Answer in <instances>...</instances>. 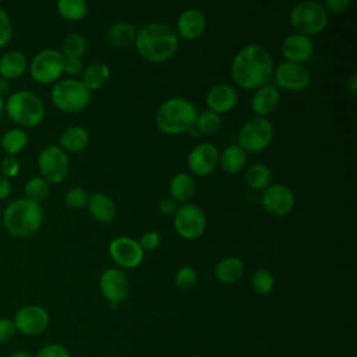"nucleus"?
<instances>
[{
    "label": "nucleus",
    "mask_w": 357,
    "mask_h": 357,
    "mask_svg": "<svg viewBox=\"0 0 357 357\" xmlns=\"http://www.w3.org/2000/svg\"><path fill=\"white\" fill-rule=\"evenodd\" d=\"M195 180L191 174L188 173H177L173 176V178L170 180L169 184V191H170V197L178 204L183 202L185 204L188 199L192 198V195L195 194Z\"/></svg>",
    "instance_id": "obj_24"
},
{
    "label": "nucleus",
    "mask_w": 357,
    "mask_h": 357,
    "mask_svg": "<svg viewBox=\"0 0 357 357\" xmlns=\"http://www.w3.org/2000/svg\"><path fill=\"white\" fill-rule=\"evenodd\" d=\"M195 127L201 134L205 135H211L215 134L216 131L220 130L222 127V119L220 114L211 112L209 109L201 112V114H198L197 121H195Z\"/></svg>",
    "instance_id": "obj_35"
},
{
    "label": "nucleus",
    "mask_w": 357,
    "mask_h": 357,
    "mask_svg": "<svg viewBox=\"0 0 357 357\" xmlns=\"http://www.w3.org/2000/svg\"><path fill=\"white\" fill-rule=\"evenodd\" d=\"M0 172H1V176H4L8 180L15 177L20 173V162H18V159L15 156L7 155L1 160V163H0Z\"/></svg>",
    "instance_id": "obj_42"
},
{
    "label": "nucleus",
    "mask_w": 357,
    "mask_h": 357,
    "mask_svg": "<svg viewBox=\"0 0 357 357\" xmlns=\"http://www.w3.org/2000/svg\"><path fill=\"white\" fill-rule=\"evenodd\" d=\"M33 357H70V353L67 347L60 343H49L40 347Z\"/></svg>",
    "instance_id": "obj_40"
},
{
    "label": "nucleus",
    "mask_w": 357,
    "mask_h": 357,
    "mask_svg": "<svg viewBox=\"0 0 357 357\" xmlns=\"http://www.w3.org/2000/svg\"><path fill=\"white\" fill-rule=\"evenodd\" d=\"M156 208H158V211L162 213V215H174L176 213V211H177V208H178V205H177V202L169 195H165V197H162L159 201H158V204H156Z\"/></svg>",
    "instance_id": "obj_45"
},
{
    "label": "nucleus",
    "mask_w": 357,
    "mask_h": 357,
    "mask_svg": "<svg viewBox=\"0 0 357 357\" xmlns=\"http://www.w3.org/2000/svg\"><path fill=\"white\" fill-rule=\"evenodd\" d=\"M91 91L75 78L57 81L50 91L52 103L64 113H79L91 103Z\"/></svg>",
    "instance_id": "obj_6"
},
{
    "label": "nucleus",
    "mask_w": 357,
    "mask_h": 357,
    "mask_svg": "<svg viewBox=\"0 0 357 357\" xmlns=\"http://www.w3.org/2000/svg\"><path fill=\"white\" fill-rule=\"evenodd\" d=\"M26 144H28V134L24 128H20V127L10 128L6 132H3V135L0 137L1 149L10 156H14L18 152H21L26 146Z\"/></svg>",
    "instance_id": "obj_30"
},
{
    "label": "nucleus",
    "mask_w": 357,
    "mask_h": 357,
    "mask_svg": "<svg viewBox=\"0 0 357 357\" xmlns=\"http://www.w3.org/2000/svg\"><path fill=\"white\" fill-rule=\"evenodd\" d=\"M273 78L276 85L287 92H301L311 82L310 71L303 64L286 60L275 67Z\"/></svg>",
    "instance_id": "obj_13"
},
{
    "label": "nucleus",
    "mask_w": 357,
    "mask_h": 357,
    "mask_svg": "<svg viewBox=\"0 0 357 357\" xmlns=\"http://www.w3.org/2000/svg\"><path fill=\"white\" fill-rule=\"evenodd\" d=\"M251 287L259 296L269 294L275 287V278L266 269H258L251 278Z\"/></svg>",
    "instance_id": "obj_36"
},
{
    "label": "nucleus",
    "mask_w": 357,
    "mask_h": 357,
    "mask_svg": "<svg viewBox=\"0 0 357 357\" xmlns=\"http://www.w3.org/2000/svg\"><path fill=\"white\" fill-rule=\"evenodd\" d=\"M8 88H10L8 81H7V79H4V78H0V95H1V96H3V93H4V92H7V91H8Z\"/></svg>",
    "instance_id": "obj_50"
},
{
    "label": "nucleus",
    "mask_w": 357,
    "mask_h": 357,
    "mask_svg": "<svg viewBox=\"0 0 357 357\" xmlns=\"http://www.w3.org/2000/svg\"><path fill=\"white\" fill-rule=\"evenodd\" d=\"M109 254L112 259L121 268H137L144 258V250L138 241L130 237H117L109 244Z\"/></svg>",
    "instance_id": "obj_16"
},
{
    "label": "nucleus",
    "mask_w": 357,
    "mask_h": 357,
    "mask_svg": "<svg viewBox=\"0 0 357 357\" xmlns=\"http://www.w3.org/2000/svg\"><path fill=\"white\" fill-rule=\"evenodd\" d=\"M68 166L70 162L67 153L57 145H47L38 155L40 177L47 183H61L68 173Z\"/></svg>",
    "instance_id": "obj_10"
},
{
    "label": "nucleus",
    "mask_w": 357,
    "mask_h": 357,
    "mask_svg": "<svg viewBox=\"0 0 357 357\" xmlns=\"http://www.w3.org/2000/svg\"><path fill=\"white\" fill-rule=\"evenodd\" d=\"M197 280H198V276H197V272L194 268L191 266H181L177 272H176V276H174V284L178 290H183V291H187L190 289H192L195 284H197Z\"/></svg>",
    "instance_id": "obj_37"
},
{
    "label": "nucleus",
    "mask_w": 357,
    "mask_h": 357,
    "mask_svg": "<svg viewBox=\"0 0 357 357\" xmlns=\"http://www.w3.org/2000/svg\"><path fill=\"white\" fill-rule=\"evenodd\" d=\"M110 77V68L102 61H95L84 68L81 82L92 92L102 88Z\"/></svg>",
    "instance_id": "obj_29"
},
{
    "label": "nucleus",
    "mask_w": 357,
    "mask_h": 357,
    "mask_svg": "<svg viewBox=\"0 0 357 357\" xmlns=\"http://www.w3.org/2000/svg\"><path fill=\"white\" fill-rule=\"evenodd\" d=\"M28 67L26 56L20 50H8L0 57V78L15 79L21 77Z\"/></svg>",
    "instance_id": "obj_23"
},
{
    "label": "nucleus",
    "mask_w": 357,
    "mask_h": 357,
    "mask_svg": "<svg viewBox=\"0 0 357 357\" xmlns=\"http://www.w3.org/2000/svg\"><path fill=\"white\" fill-rule=\"evenodd\" d=\"M191 357H199V356H191Z\"/></svg>",
    "instance_id": "obj_52"
},
{
    "label": "nucleus",
    "mask_w": 357,
    "mask_h": 357,
    "mask_svg": "<svg viewBox=\"0 0 357 357\" xmlns=\"http://www.w3.org/2000/svg\"><path fill=\"white\" fill-rule=\"evenodd\" d=\"M11 194V181L0 174V199L8 198Z\"/></svg>",
    "instance_id": "obj_47"
},
{
    "label": "nucleus",
    "mask_w": 357,
    "mask_h": 357,
    "mask_svg": "<svg viewBox=\"0 0 357 357\" xmlns=\"http://www.w3.org/2000/svg\"><path fill=\"white\" fill-rule=\"evenodd\" d=\"M206 26V18L204 13L198 8H188L183 11L176 24V33L187 40H194L199 38Z\"/></svg>",
    "instance_id": "obj_20"
},
{
    "label": "nucleus",
    "mask_w": 357,
    "mask_h": 357,
    "mask_svg": "<svg viewBox=\"0 0 357 357\" xmlns=\"http://www.w3.org/2000/svg\"><path fill=\"white\" fill-rule=\"evenodd\" d=\"M135 33H137V31L131 22L116 21L109 26L106 38L110 45H113L116 47H124L134 42Z\"/></svg>",
    "instance_id": "obj_28"
},
{
    "label": "nucleus",
    "mask_w": 357,
    "mask_h": 357,
    "mask_svg": "<svg viewBox=\"0 0 357 357\" xmlns=\"http://www.w3.org/2000/svg\"><path fill=\"white\" fill-rule=\"evenodd\" d=\"M88 194L82 187H71L66 195H64V201L66 204L73 208V209H81L84 206H86L88 204Z\"/></svg>",
    "instance_id": "obj_38"
},
{
    "label": "nucleus",
    "mask_w": 357,
    "mask_h": 357,
    "mask_svg": "<svg viewBox=\"0 0 357 357\" xmlns=\"http://www.w3.org/2000/svg\"><path fill=\"white\" fill-rule=\"evenodd\" d=\"M205 100L211 112L223 114L234 109L238 100V95L237 91L229 84H216L209 88Z\"/></svg>",
    "instance_id": "obj_19"
},
{
    "label": "nucleus",
    "mask_w": 357,
    "mask_h": 357,
    "mask_svg": "<svg viewBox=\"0 0 357 357\" xmlns=\"http://www.w3.org/2000/svg\"><path fill=\"white\" fill-rule=\"evenodd\" d=\"M350 6V0H326L322 3L326 14H343Z\"/></svg>",
    "instance_id": "obj_44"
},
{
    "label": "nucleus",
    "mask_w": 357,
    "mask_h": 357,
    "mask_svg": "<svg viewBox=\"0 0 357 357\" xmlns=\"http://www.w3.org/2000/svg\"><path fill=\"white\" fill-rule=\"evenodd\" d=\"M86 206H88L89 215L100 223L112 222L114 219L116 211H117L114 201L109 195L100 194V192L91 195L88 198Z\"/></svg>",
    "instance_id": "obj_22"
},
{
    "label": "nucleus",
    "mask_w": 357,
    "mask_h": 357,
    "mask_svg": "<svg viewBox=\"0 0 357 357\" xmlns=\"http://www.w3.org/2000/svg\"><path fill=\"white\" fill-rule=\"evenodd\" d=\"M219 163V151L209 142H201L195 145L187 158L188 169L195 176L211 174Z\"/></svg>",
    "instance_id": "obj_17"
},
{
    "label": "nucleus",
    "mask_w": 357,
    "mask_h": 357,
    "mask_svg": "<svg viewBox=\"0 0 357 357\" xmlns=\"http://www.w3.org/2000/svg\"><path fill=\"white\" fill-rule=\"evenodd\" d=\"M8 357H33L32 353H29L28 350H24V349H20V350H15L13 351Z\"/></svg>",
    "instance_id": "obj_49"
},
{
    "label": "nucleus",
    "mask_w": 357,
    "mask_h": 357,
    "mask_svg": "<svg viewBox=\"0 0 357 357\" xmlns=\"http://www.w3.org/2000/svg\"><path fill=\"white\" fill-rule=\"evenodd\" d=\"M84 71V64L81 59L64 57V73L68 75H79Z\"/></svg>",
    "instance_id": "obj_46"
},
{
    "label": "nucleus",
    "mask_w": 357,
    "mask_h": 357,
    "mask_svg": "<svg viewBox=\"0 0 357 357\" xmlns=\"http://www.w3.org/2000/svg\"><path fill=\"white\" fill-rule=\"evenodd\" d=\"M198 117L194 103L183 96H173L165 100L156 112V127L167 135H178L195 127Z\"/></svg>",
    "instance_id": "obj_4"
},
{
    "label": "nucleus",
    "mask_w": 357,
    "mask_h": 357,
    "mask_svg": "<svg viewBox=\"0 0 357 357\" xmlns=\"http://www.w3.org/2000/svg\"><path fill=\"white\" fill-rule=\"evenodd\" d=\"M56 8L63 18L70 21L82 20L88 14V4L84 0H59Z\"/></svg>",
    "instance_id": "obj_32"
},
{
    "label": "nucleus",
    "mask_w": 357,
    "mask_h": 357,
    "mask_svg": "<svg viewBox=\"0 0 357 357\" xmlns=\"http://www.w3.org/2000/svg\"><path fill=\"white\" fill-rule=\"evenodd\" d=\"M219 163L222 169L230 174L240 173L247 163L245 151L238 144H231L219 153Z\"/></svg>",
    "instance_id": "obj_27"
},
{
    "label": "nucleus",
    "mask_w": 357,
    "mask_h": 357,
    "mask_svg": "<svg viewBox=\"0 0 357 357\" xmlns=\"http://www.w3.org/2000/svg\"><path fill=\"white\" fill-rule=\"evenodd\" d=\"M314 53V43L310 36L301 33H290L282 42V54L286 61L301 64L311 59Z\"/></svg>",
    "instance_id": "obj_18"
},
{
    "label": "nucleus",
    "mask_w": 357,
    "mask_h": 357,
    "mask_svg": "<svg viewBox=\"0 0 357 357\" xmlns=\"http://www.w3.org/2000/svg\"><path fill=\"white\" fill-rule=\"evenodd\" d=\"M261 205L269 215L284 216L294 206V194L284 184H272L262 191Z\"/></svg>",
    "instance_id": "obj_15"
},
{
    "label": "nucleus",
    "mask_w": 357,
    "mask_h": 357,
    "mask_svg": "<svg viewBox=\"0 0 357 357\" xmlns=\"http://www.w3.org/2000/svg\"><path fill=\"white\" fill-rule=\"evenodd\" d=\"M159 243H160V234H159L158 231H155V230L145 231V233L141 236L139 241H138L139 247H141L142 250H148V251L155 250V248L159 245Z\"/></svg>",
    "instance_id": "obj_43"
},
{
    "label": "nucleus",
    "mask_w": 357,
    "mask_h": 357,
    "mask_svg": "<svg viewBox=\"0 0 357 357\" xmlns=\"http://www.w3.org/2000/svg\"><path fill=\"white\" fill-rule=\"evenodd\" d=\"M17 335V329L13 318L0 317V344L10 343Z\"/></svg>",
    "instance_id": "obj_41"
},
{
    "label": "nucleus",
    "mask_w": 357,
    "mask_h": 357,
    "mask_svg": "<svg viewBox=\"0 0 357 357\" xmlns=\"http://www.w3.org/2000/svg\"><path fill=\"white\" fill-rule=\"evenodd\" d=\"M245 184L255 191H264L271 180H272V172L271 169L264 163H255L245 172Z\"/></svg>",
    "instance_id": "obj_31"
},
{
    "label": "nucleus",
    "mask_w": 357,
    "mask_h": 357,
    "mask_svg": "<svg viewBox=\"0 0 357 357\" xmlns=\"http://www.w3.org/2000/svg\"><path fill=\"white\" fill-rule=\"evenodd\" d=\"M173 225L180 237L185 240H195L205 231L206 216L199 206L194 204H184L177 208Z\"/></svg>",
    "instance_id": "obj_11"
},
{
    "label": "nucleus",
    "mask_w": 357,
    "mask_h": 357,
    "mask_svg": "<svg viewBox=\"0 0 357 357\" xmlns=\"http://www.w3.org/2000/svg\"><path fill=\"white\" fill-rule=\"evenodd\" d=\"M1 220L4 229L13 237H31L42 226L43 209L40 204L32 202L26 198H18L4 208Z\"/></svg>",
    "instance_id": "obj_3"
},
{
    "label": "nucleus",
    "mask_w": 357,
    "mask_h": 357,
    "mask_svg": "<svg viewBox=\"0 0 357 357\" xmlns=\"http://www.w3.org/2000/svg\"><path fill=\"white\" fill-rule=\"evenodd\" d=\"M244 273V264L237 257H226L215 266V276L220 283H236Z\"/></svg>",
    "instance_id": "obj_25"
},
{
    "label": "nucleus",
    "mask_w": 357,
    "mask_h": 357,
    "mask_svg": "<svg viewBox=\"0 0 357 357\" xmlns=\"http://www.w3.org/2000/svg\"><path fill=\"white\" fill-rule=\"evenodd\" d=\"M4 110L8 119L20 126V128L36 127L45 117V105L42 99L28 89L13 92L4 103Z\"/></svg>",
    "instance_id": "obj_5"
},
{
    "label": "nucleus",
    "mask_w": 357,
    "mask_h": 357,
    "mask_svg": "<svg viewBox=\"0 0 357 357\" xmlns=\"http://www.w3.org/2000/svg\"><path fill=\"white\" fill-rule=\"evenodd\" d=\"M289 18L297 33L305 36L319 33L328 24V14L322 7V3L315 0H304L294 4Z\"/></svg>",
    "instance_id": "obj_7"
},
{
    "label": "nucleus",
    "mask_w": 357,
    "mask_h": 357,
    "mask_svg": "<svg viewBox=\"0 0 357 357\" xmlns=\"http://www.w3.org/2000/svg\"><path fill=\"white\" fill-rule=\"evenodd\" d=\"M275 63L259 43H250L241 47L231 61L230 74L233 81L244 89H258L273 78Z\"/></svg>",
    "instance_id": "obj_1"
},
{
    "label": "nucleus",
    "mask_w": 357,
    "mask_h": 357,
    "mask_svg": "<svg viewBox=\"0 0 357 357\" xmlns=\"http://www.w3.org/2000/svg\"><path fill=\"white\" fill-rule=\"evenodd\" d=\"M346 88L351 95L357 93V74H351L346 82Z\"/></svg>",
    "instance_id": "obj_48"
},
{
    "label": "nucleus",
    "mask_w": 357,
    "mask_h": 357,
    "mask_svg": "<svg viewBox=\"0 0 357 357\" xmlns=\"http://www.w3.org/2000/svg\"><path fill=\"white\" fill-rule=\"evenodd\" d=\"M137 52L149 63H163L174 56L178 47V35L165 22H149L135 33Z\"/></svg>",
    "instance_id": "obj_2"
},
{
    "label": "nucleus",
    "mask_w": 357,
    "mask_h": 357,
    "mask_svg": "<svg viewBox=\"0 0 357 357\" xmlns=\"http://www.w3.org/2000/svg\"><path fill=\"white\" fill-rule=\"evenodd\" d=\"M24 192L26 199L40 204L49 195V183L40 176H33L25 183Z\"/></svg>",
    "instance_id": "obj_33"
},
{
    "label": "nucleus",
    "mask_w": 357,
    "mask_h": 357,
    "mask_svg": "<svg viewBox=\"0 0 357 357\" xmlns=\"http://www.w3.org/2000/svg\"><path fill=\"white\" fill-rule=\"evenodd\" d=\"M17 333L24 336H39L49 328L50 317L46 308L28 304L21 307L13 317Z\"/></svg>",
    "instance_id": "obj_12"
},
{
    "label": "nucleus",
    "mask_w": 357,
    "mask_h": 357,
    "mask_svg": "<svg viewBox=\"0 0 357 357\" xmlns=\"http://www.w3.org/2000/svg\"><path fill=\"white\" fill-rule=\"evenodd\" d=\"M64 73V56L56 49L38 52L29 63V74L38 84L56 82Z\"/></svg>",
    "instance_id": "obj_8"
},
{
    "label": "nucleus",
    "mask_w": 357,
    "mask_h": 357,
    "mask_svg": "<svg viewBox=\"0 0 357 357\" xmlns=\"http://www.w3.org/2000/svg\"><path fill=\"white\" fill-rule=\"evenodd\" d=\"M86 39L79 33H70L61 43V54L64 57L79 59L86 52Z\"/></svg>",
    "instance_id": "obj_34"
},
{
    "label": "nucleus",
    "mask_w": 357,
    "mask_h": 357,
    "mask_svg": "<svg viewBox=\"0 0 357 357\" xmlns=\"http://www.w3.org/2000/svg\"><path fill=\"white\" fill-rule=\"evenodd\" d=\"M60 148L66 152H81L89 144V134L85 128L73 126L66 128L59 138Z\"/></svg>",
    "instance_id": "obj_26"
},
{
    "label": "nucleus",
    "mask_w": 357,
    "mask_h": 357,
    "mask_svg": "<svg viewBox=\"0 0 357 357\" xmlns=\"http://www.w3.org/2000/svg\"><path fill=\"white\" fill-rule=\"evenodd\" d=\"M280 93L275 85L266 84L258 89H255L251 98V109L257 114V117H265L275 112L279 106Z\"/></svg>",
    "instance_id": "obj_21"
},
{
    "label": "nucleus",
    "mask_w": 357,
    "mask_h": 357,
    "mask_svg": "<svg viewBox=\"0 0 357 357\" xmlns=\"http://www.w3.org/2000/svg\"><path fill=\"white\" fill-rule=\"evenodd\" d=\"M13 22L7 11L0 6V47H4L13 38Z\"/></svg>",
    "instance_id": "obj_39"
},
{
    "label": "nucleus",
    "mask_w": 357,
    "mask_h": 357,
    "mask_svg": "<svg viewBox=\"0 0 357 357\" xmlns=\"http://www.w3.org/2000/svg\"><path fill=\"white\" fill-rule=\"evenodd\" d=\"M99 289L102 296L109 301L110 308L114 310L127 298L130 291V282L121 269L109 268L100 275Z\"/></svg>",
    "instance_id": "obj_14"
},
{
    "label": "nucleus",
    "mask_w": 357,
    "mask_h": 357,
    "mask_svg": "<svg viewBox=\"0 0 357 357\" xmlns=\"http://www.w3.org/2000/svg\"><path fill=\"white\" fill-rule=\"evenodd\" d=\"M4 103H6V100L3 99V96L0 95V113H3L4 112Z\"/></svg>",
    "instance_id": "obj_51"
},
{
    "label": "nucleus",
    "mask_w": 357,
    "mask_h": 357,
    "mask_svg": "<svg viewBox=\"0 0 357 357\" xmlns=\"http://www.w3.org/2000/svg\"><path fill=\"white\" fill-rule=\"evenodd\" d=\"M273 138V126L265 117H254L245 121L238 131V145L248 152H261L269 146Z\"/></svg>",
    "instance_id": "obj_9"
}]
</instances>
